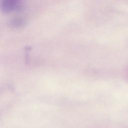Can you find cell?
I'll list each match as a JSON object with an SVG mask.
<instances>
[{
    "label": "cell",
    "mask_w": 128,
    "mask_h": 128,
    "mask_svg": "<svg viewBox=\"0 0 128 128\" xmlns=\"http://www.w3.org/2000/svg\"><path fill=\"white\" fill-rule=\"evenodd\" d=\"M26 24V20L20 17L15 18H12L10 22V26L14 28L22 27L24 25Z\"/></svg>",
    "instance_id": "7a4b0ae2"
},
{
    "label": "cell",
    "mask_w": 128,
    "mask_h": 128,
    "mask_svg": "<svg viewBox=\"0 0 128 128\" xmlns=\"http://www.w3.org/2000/svg\"><path fill=\"white\" fill-rule=\"evenodd\" d=\"M24 6V2L20 0H0V9L4 12L12 11L21 10Z\"/></svg>",
    "instance_id": "6da1fadb"
}]
</instances>
